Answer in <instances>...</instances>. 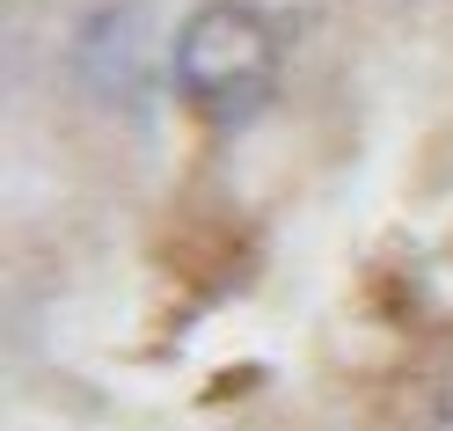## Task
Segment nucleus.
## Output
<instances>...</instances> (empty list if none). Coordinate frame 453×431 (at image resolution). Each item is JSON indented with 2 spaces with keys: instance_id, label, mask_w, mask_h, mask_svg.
<instances>
[{
  "instance_id": "f257e3e1",
  "label": "nucleus",
  "mask_w": 453,
  "mask_h": 431,
  "mask_svg": "<svg viewBox=\"0 0 453 431\" xmlns=\"http://www.w3.org/2000/svg\"><path fill=\"white\" fill-rule=\"evenodd\" d=\"M278 59L286 44L257 0H197L176 30V89L205 125L257 118L278 89Z\"/></svg>"
},
{
  "instance_id": "f03ea898",
  "label": "nucleus",
  "mask_w": 453,
  "mask_h": 431,
  "mask_svg": "<svg viewBox=\"0 0 453 431\" xmlns=\"http://www.w3.org/2000/svg\"><path fill=\"white\" fill-rule=\"evenodd\" d=\"M73 66H81V81H88V89H96L103 103L132 96V89H139V22H132L125 8H103V15H88V30H81Z\"/></svg>"
}]
</instances>
